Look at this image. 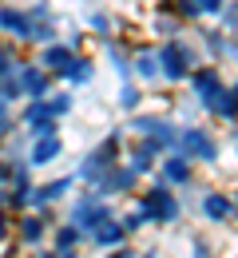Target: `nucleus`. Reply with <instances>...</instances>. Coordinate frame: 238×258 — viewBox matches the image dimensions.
Instances as JSON below:
<instances>
[{"instance_id": "nucleus-7", "label": "nucleus", "mask_w": 238, "mask_h": 258, "mask_svg": "<svg viewBox=\"0 0 238 258\" xmlns=\"http://www.w3.org/2000/svg\"><path fill=\"white\" fill-rule=\"evenodd\" d=\"M56 151H60V139L56 135H40V143H36V151H32V163H48Z\"/></svg>"}, {"instance_id": "nucleus-20", "label": "nucleus", "mask_w": 238, "mask_h": 258, "mask_svg": "<svg viewBox=\"0 0 238 258\" xmlns=\"http://www.w3.org/2000/svg\"><path fill=\"white\" fill-rule=\"evenodd\" d=\"M226 20H230V24L238 28V8H230V12H226Z\"/></svg>"}, {"instance_id": "nucleus-6", "label": "nucleus", "mask_w": 238, "mask_h": 258, "mask_svg": "<svg viewBox=\"0 0 238 258\" xmlns=\"http://www.w3.org/2000/svg\"><path fill=\"white\" fill-rule=\"evenodd\" d=\"M183 143H187V151H195V155H199V159H214V143H210V139H206L203 131H191V135H187V139H183Z\"/></svg>"}, {"instance_id": "nucleus-15", "label": "nucleus", "mask_w": 238, "mask_h": 258, "mask_svg": "<svg viewBox=\"0 0 238 258\" xmlns=\"http://www.w3.org/2000/svg\"><path fill=\"white\" fill-rule=\"evenodd\" d=\"M12 76V64H8V52H0V84Z\"/></svg>"}, {"instance_id": "nucleus-11", "label": "nucleus", "mask_w": 238, "mask_h": 258, "mask_svg": "<svg viewBox=\"0 0 238 258\" xmlns=\"http://www.w3.org/2000/svg\"><path fill=\"white\" fill-rule=\"evenodd\" d=\"M226 211H230V203H226V199H218V195H210V199H206V215H210V219H226Z\"/></svg>"}, {"instance_id": "nucleus-9", "label": "nucleus", "mask_w": 238, "mask_h": 258, "mask_svg": "<svg viewBox=\"0 0 238 258\" xmlns=\"http://www.w3.org/2000/svg\"><path fill=\"white\" fill-rule=\"evenodd\" d=\"M20 84H24V92H28V96H44V76H40V72H32V68L20 76Z\"/></svg>"}, {"instance_id": "nucleus-4", "label": "nucleus", "mask_w": 238, "mask_h": 258, "mask_svg": "<svg viewBox=\"0 0 238 258\" xmlns=\"http://www.w3.org/2000/svg\"><path fill=\"white\" fill-rule=\"evenodd\" d=\"M115 147H119V139H115V135H111V139H107V143H103L100 151H96V155H92V163H88V167H84V175H103V171H107V167H111V155H115Z\"/></svg>"}, {"instance_id": "nucleus-17", "label": "nucleus", "mask_w": 238, "mask_h": 258, "mask_svg": "<svg viewBox=\"0 0 238 258\" xmlns=\"http://www.w3.org/2000/svg\"><path fill=\"white\" fill-rule=\"evenodd\" d=\"M135 99H139L135 88H123V107H135Z\"/></svg>"}, {"instance_id": "nucleus-2", "label": "nucleus", "mask_w": 238, "mask_h": 258, "mask_svg": "<svg viewBox=\"0 0 238 258\" xmlns=\"http://www.w3.org/2000/svg\"><path fill=\"white\" fill-rule=\"evenodd\" d=\"M159 64H163V72H167L171 80H183V76L191 72V68H187V64H191V52H187L179 40H171L167 48L159 52Z\"/></svg>"}, {"instance_id": "nucleus-12", "label": "nucleus", "mask_w": 238, "mask_h": 258, "mask_svg": "<svg viewBox=\"0 0 238 258\" xmlns=\"http://www.w3.org/2000/svg\"><path fill=\"white\" fill-rule=\"evenodd\" d=\"M187 175H191V171H187V163H183V159H171V163H167V179H175V183H183Z\"/></svg>"}, {"instance_id": "nucleus-21", "label": "nucleus", "mask_w": 238, "mask_h": 258, "mask_svg": "<svg viewBox=\"0 0 238 258\" xmlns=\"http://www.w3.org/2000/svg\"><path fill=\"white\" fill-rule=\"evenodd\" d=\"M64 258H71V254H64Z\"/></svg>"}, {"instance_id": "nucleus-14", "label": "nucleus", "mask_w": 238, "mask_h": 258, "mask_svg": "<svg viewBox=\"0 0 238 258\" xmlns=\"http://www.w3.org/2000/svg\"><path fill=\"white\" fill-rule=\"evenodd\" d=\"M40 230H44L40 219H24V238H40Z\"/></svg>"}, {"instance_id": "nucleus-10", "label": "nucleus", "mask_w": 238, "mask_h": 258, "mask_svg": "<svg viewBox=\"0 0 238 258\" xmlns=\"http://www.w3.org/2000/svg\"><path fill=\"white\" fill-rule=\"evenodd\" d=\"M96 230V242H115V238H123V223L115 226H92Z\"/></svg>"}, {"instance_id": "nucleus-18", "label": "nucleus", "mask_w": 238, "mask_h": 258, "mask_svg": "<svg viewBox=\"0 0 238 258\" xmlns=\"http://www.w3.org/2000/svg\"><path fill=\"white\" fill-rule=\"evenodd\" d=\"M8 127H12V119H8V111H4V103H0V135H8Z\"/></svg>"}, {"instance_id": "nucleus-16", "label": "nucleus", "mask_w": 238, "mask_h": 258, "mask_svg": "<svg viewBox=\"0 0 238 258\" xmlns=\"http://www.w3.org/2000/svg\"><path fill=\"white\" fill-rule=\"evenodd\" d=\"M139 72H143V76H155V60H151V56H143V60H139Z\"/></svg>"}, {"instance_id": "nucleus-5", "label": "nucleus", "mask_w": 238, "mask_h": 258, "mask_svg": "<svg viewBox=\"0 0 238 258\" xmlns=\"http://www.w3.org/2000/svg\"><path fill=\"white\" fill-rule=\"evenodd\" d=\"M191 84L203 92V99H210L214 92H218V72H214V68H203V72H195V76H191Z\"/></svg>"}, {"instance_id": "nucleus-1", "label": "nucleus", "mask_w": 238, "mask_h": 258, "mask_svg": "<svg viewBox=\"0 0 238 258\" xmlns=\"http://www.w3.org/2000/svg\"><path fill=\"white\" fill-rule=\"evenodd\" d=\"M0 32H12L20 40H48L52 28L36 24L32 12H20V8H0Z\"/></svg>"}, {"instance_id": "nucleus-3", "label": "nucleus", "mask_w": 238, "mask_h": 258, "mask_svg": "<svg viewBox=\"0 0 238 258\" xmlns=\"http://www.w3.org/2000/svg\"><path fill=\"white\" fill-rule=\"evenodd\" d=\"M175 211H179V207H175V199H171L167 191H159V187H155L151 199H147V207H143V219H147V215H151V219H175Z\"/></svg>"}, {"instance_id": "nucleus-8", "label": "nucleus", "mask_w": 238, "mask_h": 258, "mask_svg": "<svg viewBox=\"0 0 238 258\" xmlns=\"http://www.w3.org/2000/svg\"><path fill=\"white\" fill-rule=\"evenodd\" d=\"M187 16H203V12H222V0H183Z\"/></svg>"}, {"instance_id": "nucleus-19", "label": "nucleus", "mask_w": 238, "mask_h": 258, "mask_svg": "<svg viewBox=\"0 0 238 258\" xmlns=\"http://www.w3.org/2000/svg\"><path fill=\"white\" fill-rule=\"evenodd\" d=\"M75 242V230H60V246H71Z\"/></svg>"}, {"instance_id": "nucleus-13", "label": "nucleus", "mask_w": 238, "mask_h": 258, "mask_svg": "<svg viewBox=\"0 0 238 258\" xmlns=\"http://www.w3.org/2000/svg\"><path fill=\"white\" fill-rule=\"evenodd\" d=\"M68 191V179H60V183H48L44 191H40V199H56V195H64Z\"/></svg>"}]
</instances>
